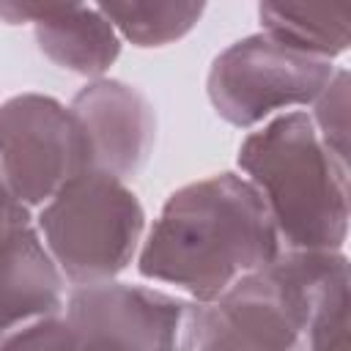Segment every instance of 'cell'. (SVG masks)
Returning <instances> with one entry per match:
<instances>
[{"instance_id":"8fae6325","label":"cell","mask_w":351,"mask_h":351,"mask_svg":"<svg viewBox=\"0 0 351 351\" xmlns=\"http://www.w3.org/2000/svg\"><path fill=\"white\" fill-rule=\"evenodd\" d=\"M263 33L277 44L332 60L351 41V3H263Z\"/></svg>"},{"instance_id":"7a4b0ae2","label":"cell","mask_w":351,"mask_h":351,"mask_svg":"<svg viewBox=\"0 0 351 351\" xmlns=\"http://www.w3.org/2000/svg\"><path fill=\"white\" fill-rule=\"evenodd\" d=\"M239 167L261 195L280 250L340 252L348 236V162L335 156L307 112H282L239 145Z\"/></svg>"},{"instance_id":"4fadbf2b","label":"cell","mask_w":351,"mask_h":351,"mask_svg":"<svg viewBox=\"0 0 351 351\" xmlns=\"http://www.w3.org/2000/svg\"><path fill=\"white\" fill-rule=\"evenodd\" d=\"M302 351H348V263L315 291Z\"/></svg>"},{"instance_id":"52a82bcc","label":"cell","mask_w":351,"mask_h":351,"mask_svg":"<svg viewBox=\"0 0 351 351\" xmlns=\"http://www.w3.org/2000/svg\"><path fill=\"white\" fill-rule=\"evenodd\" d=\"M63 315L126 351H197V302L151 285L110 280L71 288Z\"/></svg>"},{"instance_id":"ba28073f","label":"cell","mask_w":351,"mask_h":351,"mask_svg":"<svg viewBox=\"0 0 351 351\" xmlns=\"http://www.w3.org/2000/svg\"><path fill=\"white\" fill-rule=\"evenodd\" d=\"M80 121L90 167L121 181L137 176L156 143V112L143 90L121 80H93L69 104Z\"/></svg>"},{"instance_id":"30bf717a","label":"cell","mask_w":351,"mask_h":351,"mask_svg":"<svg viewBox=\"0 0 351 351\" xmlns=\"http://www.w3.org/2000/svg\"><path fill=\"white\" fill-rule=\"evenodd\" d=\"M63 310L66 280L33 222L0 244V343Z\"/></svg>"},{"instance_id":"2e32d148","label":"cell","mask_w":351,"mask_h":351,"mask_svg":"<svg viewBox=\"0 0 351 351\" xmlns=\"http://www.w3.org/2000/svg\"><path fill=\"white\" fill-rule=\"evenodd\" d=\"M27 225H33L30 208L22 206V203L11 195L8 184H5L3 176H0V244H3L5 239H11L14 233H19L22 228H27Z\"/></svg>"},{"instance_id":"8992f818","label":"cell","mask_w":351,"mask_h":351,"mask_svg":"<svg viewBox=\"0 0 351 351\" xmlns=\"http://www.w3.org/2000/svg\"><path fill=\"white\" fill-rule=\"evenodd\" d=\"M82 170H90V151L69 107L41 93L0 104V176L22 206L41 208Z\"/></svg>"},{"instance_id":"3957f363","label":"cell","mask_w":351,"mask_h":351,"mask_svg":"<svg viewBox=\"0 0 351 351\" xmlns=\"http://www.w3.org/2000/svg\"><path fill=\"white\" fill-rule=\"evenodd\" d=\"M346 263L343 252L280 250L269 266L197 304V351H302L315 291Z\"/></svg>"},{"instance_id":"9a60e30c","label":"cell","mask_w":351,"mask_h":351,"mask_svg":"<svg viewBox=\"0 0 351 351\" xmlns=\"http://www.w3.org/2000/svg\"><path fill=\"white\" fill-rule=\"evenodd\" d=\"M310 121L321 143L335 156L348 162V71L346 69H337L329 85L313 101Z\"/></svg>"},{"instance_id":"5b68a950","label":"cell","mask_w":351,"mask_h":351,"mask_svg":"<svg viewBox=\"0 0 351 351\" xmlns=\"http://www.w3.org/2000/svg\"><path fill=\"white\" fill-rule=\"evenodd\" d=\"M332 77V60L288 49L266 33H255L214 58L206 88L217 115L247 129L280 110L313 104Z\"/></svg>"},{"instance_id":"9c48e42d","label":"cell","mask_w":351,"mask_h":351,"mask_svg":"<svg viewBox=\"0 0 351 351\" xmlns=\"http://www.w3.org/2000/svg\"><path fill=\"white\" fill-rule=\"evenodd\" d=\"M0 16L11 25L36 22L38 49L60 69L96 77L115 63L121 36L99 11V5L69 3H0Z\"/></svg>"},{"instance_id":"5bb4252c","label":"cell","mask_w":351,"mask_h":351,"mask_svg":"<svg viewBox=\"0 0 351 351\" xmlns=\"http://www.w3.org/2000/svg\"><path fill=\"white\" fill-rule=\"evenodd\" d=\"M0 351H126L104 335L74 326L66 315L36 321L0 343Z\"/></svg>"},{"instance_id":"6da1fadb","label":"cell","mask_w":351,"mask_h":351,"mask_svg":"<svg viewBox=\"0 0 351 351\" xmlns=\"http://www.w3.org/2000/svg\"><path fill=\"white\" fill-rule=\"evenodd\" d=\"M277 252L280 239L255 186L244 176L217 173L167 197L140 244L137 271L206 304Z\"/></svg>"},{"instance_id":"7c38bea8","label":"cell","mask_w":351,"mask_h":351,"mask_svg":"<svg viewBox=\"0 0 351 351\" xmlns=\"http://www.w3.org/2000/svg\"><path fill=\"white\" fill-rule=\"evenodd\" d=\"M118 36L137 47H162L186 36L203 14V3H110L99 5Z\"/></svg>"},{"instance_id":"277c9868","label":"cell","mask_w":351,"mask_h":351,"mask_svg":"<svg viewBox=\"0 0 351 351\" xmlns=\"http://www.w3.org/2000/svg\"><path fill=\"white\" fill-rule=\"evenodd\" d=\"M36 230L71 288L99 285L137 258L145 211L126 181L90 167L38 208Z\"/></svg>"}]
</instances>
